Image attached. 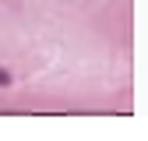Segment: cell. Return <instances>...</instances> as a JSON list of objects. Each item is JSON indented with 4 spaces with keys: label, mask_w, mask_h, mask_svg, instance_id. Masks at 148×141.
<instances>
[{
    "label": "cell",
    "mask_w": 148,
    "mask_h": 141,
    "mask_svg": "<svg viewBox=\"0 0 148 141\" xmlns=\"http://www.w3.org/2000/svg\"><path fill=\"white\" fill-rule=\"evenodd\" d=\"M7 85H14V74H11V70H4V67H0V88H7Z\"/></svg>",
    "instance_id": "1"
}]
</instances>
